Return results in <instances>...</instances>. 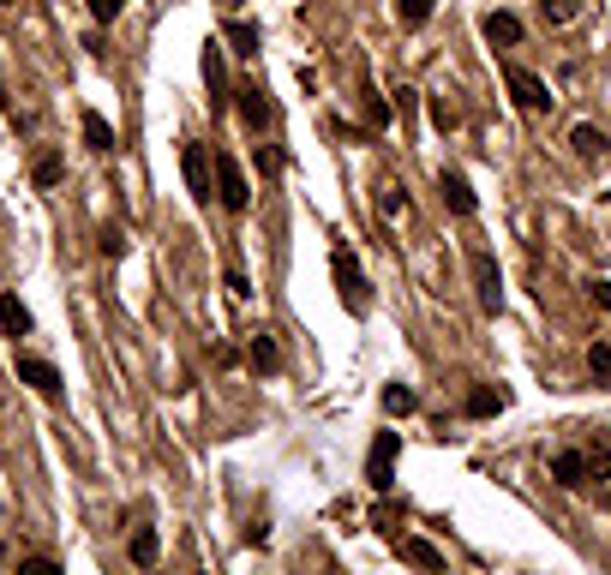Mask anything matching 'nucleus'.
Returning <instances> with one entry per match:
<instances>
[{
    "mask_svg": "<svg viewBox=\"0 0 611 575\" xmlns=\"http://www.w3.org/2000/svg\"><path fill=\"white\" fill-rule=\"evenodd\" d=\"M396 456H402V432H378L372 456H366V486L378 498H390V486H396Z\"/></svg>",
    "mask_w": 611,
    "mask_h": 575,
    "instance_id": "7ed1b4c3",
    "label": "nucleus"
},
{
    "mask_svg": "<svg viewBox=\"0 0 611 575\" xmlns=\"http://www.w3.org/2000/svg\"><path fill=\"white\" fill-rule=\"evenodd\" d=\"M180 168H186V186H192V198L198 204H210V156H204V144H180Z\"/></svg>",
    "mask_w": 611,
    "mask_h": 575,
    "instance_id": "0eeeda50",
    "label": "nucleus"
},
{
    "mask_svg": "<svg viewBox=\"0 0 611 575\" xmlns=\"http://www.w3.org/2000/svg\"><path fill=\"white\" fill-rule=\"evenodd\" d=\"M204 84H210V102L222 108V102H228V96H222V90H228V84H222V42L204 48Z\"/></svg>",
    "mask_w": 611,
    "mask_h": 575,
    "instance_id": "6ab92c4d",
    "label": "nucleus"
},
{
    "mask_svg": "<svg viewBox=\"0 0 611 575\" xmlns=\"http://www.w3.org/2000/svg\"><path fill=\"white\" fill-rule=\"evenodd\" d=\"M504 84H510V96H516L522 114H546V108H552V90H546L540 72H528V66H504Z\"/></svg>",
    "mask_w": 611,
    "mask_h": 575,
    "instance_id": "20e7f679",
    "label": "nucleus"
},
{
    "mask_svg": "<svg viewBox=\"0 0 611 575\" xmlns=\"http://www.w3.org/2000/svg\"><path fill=\"white\" fill-rule=\"evenodd\" d=\"M0 6H12V0H0Z\"/></svg>",
    "mask_w": 611,
    "mask_h": 575,
    "instance_id": "4c0bfd02",
    "label": "nucleus"
},
{
    "mask_svg": "<svg viewBox=\"0 0 611 575\" xmlns=\"http://www.w3.org/2000/svg\"><path fill=\"white\" fill-rule=\"evenodd\" d=\"M0 330L18 342V336H30V306L18 300V294H0Z\"/></svg>",
    "mask_w": 611,
    "mask_h": 575,
    "instance_id": "dca6fc26",
    "label": "nucleus"
},
{
    "mask_svg": "<svg viewBox=\"0 0 611 575\" xmlns=\"http://www.w3.org/2000/svg\"><path fill=\"white\" fill-rule=\"evenodd\" d=\"M588 372L611 384V348H606V342H594V348H588Z\"/></svg>",
    "mask_w": 611,
    "mask_h": 575,
    "instance_id": "c85d7f7f",
    "label": "nucleus"
},
{
    "mask_svg": "<svg viewBox=\"0 0 611 575\" xmlns=\"http://www.w3.org/2000/svg\"><path fill=\"white\" fill-rule=\"evenodd\" d=\"M126 552H132V564H138V570H150V564H156V552H162V546H156V534H150V528H138V534H132V546H126Z\"/></svg>",
    "mask_w": 611,
    "mask_h": 575,
    "instance_id": "5701e85b",
    "label": "nucleus"
},
{
    "mask_svg": "<svg viewBox=\"0 0 611 575\" xmlns=\"http://www.w3.org/2000/svg\"><path fill=\"white\" fill-rule=\"evenodd\" d=\"M234 102H240V120H246L252 132H264V126H270V114H276V108H270V96H264V84H240V90H234Z\"/></svg>",
    "mask_w": 611,
    "mask_h": 575,
    "instance_id": "1a4fd4ad",
    "label": "nucleus"
},
{
    "mask_svg": "<svg viewBox=\"0 0 611 575\" xmlns=\"http://www.w3.org/2000/svg\"><path fill=\"white\" fill-rule=\"evenodd\" d=\"M30 180H36V186L48 192V186H60V180H66V162H60V156H36V168H30Z\"/></svg>",
    "mask_w": 611,
    "mask_h": 575,
    "instance_id": "4be33fe9",
    "label": "nucleus"
},
{
    "mask_svg": "<svg viewBox=\"0 0 611 575\" xmlns=\"http://www.w3.org/2000/svg\"><path fill=\"white\" fill-rule=\"evenodd\" d=\"M414 408H420V396H414L408 384H384V414H390V420H408Z\"/></svg>",
    "mask_w": 611,
    "mask_h": 575,
    "instance_id": "aec40b11",
    "label": "nucleus"
},
{
    "mask_svg": "<svg viewBox=\"0 0 611 575\" xmlns=\"http://www.w3.org/2000/svg\"><path fill=\"white\" fill-rule=\"evenodd\" d=\"M222 282H228V294H234V300H246V294H252V282H246V270H240V264H228V276H222Z\"/></svg>",
    "mask_w": 611,
    "mask_h": 575,
    "instance_id": "473e14b6",
    "label": "nucleus"
},
{
    "mask_svg": "<svg viewBox=\"0 0 611 575\" xmlns=\"http://www.w3.org/2000/svg\"><path fill=\"white\" fill-rule=\"evenodd\" d=\"M390 102H396V114H402V120H408V114H414V108H420V90H408V84H402V90H390Z\"/></svg>",
    "mask_w": 611,
    "mask_h": 575,
    "instance_id": "2f4dec72",
    "label": "nucleus"
},
{
    "mask_svg": "<svg viewBox=\"0 0 611 575\" xmlns=\"http://www.w3.org/2000/svg\"><path fill=\"white\" fill-rule=\"evenodd\" d=\"M18 570L24 575H54L60 564H54V558H18Z\"/></svg>",
    "mask_w": 611,
    "mask_h": 575,
    "instance_id": "72a5a7b5",
    "label": "nucleus"
},
{
    "mask_svg": "<svg viewBox=\"0 0 611 575\" xmlns=\"http://www.w3.org/2000/svg\"><path fill=\"white\" fill-rule=\"evenodd\" d=\"M360 114H366V132H390V120H396V102H390L384 90H366Z\"/></svg>",
    "mask_w": 611,
    "mask_h": 575,
    "instance_id": "4468645a",
    "label": "nucleus"
},
{
    "mask_svg": "<svg viewBox=\"0 0 611 575\" xmlns=\"http://www.w3.org/2000/svg\"><path fill=\"white\" fill-rule=\"evenodd\" d=\"M402 558L420 564V570H444V552H438L432 540H402Z\"/></svg>",
    "mask_w": 611,
    "mask_h": 575,
    "instance_id": "412c9836",
    "label": "nucleus"
},
{
    "mask_svg": "<svg viewBox=\"0 0 611 575\" xmlns=\"http://www.w3.org/2000/svg\"><path fill=\"white\" fill-rule=\"evenodd\" d=\"M78 132H84V144H90L96 156H108V150H114V126H108L96 108H84V114H78Z\"/></svg>",
    "mask_w": 611,
    "mask_h": 575,
    "instance_id": "f8f14e48",
    "label": "nucleus"
},
{
    "mask_svg": "<svg viewBox=\"0 0 611 575\" xmlns=\"http://www.w3.org/2000/svg\"><path fill=\"white\" fill-rule=\"evenodd\" d=\"M120 12H126V0H90V18H96V24H114Z\"/></svg>",
    "mask_w": 611,
    "mask_h": 575,
    "instance_id": "7c9ffc66",
    "label": "nucleus"
},
{
    "mask_svg": "<svg viewBox=\"0 0 611 575\" xmlns=\"http://www.w3.org/2000/svg\"><path fill=\"white\" fill-rule=\"evenodd\" d=\"M588 480H611V444H594V450H588Z\"/></svg>",
    "mask_w": 611,
    "mask_h": 575,
    "instance_id": "cd10ccee",
    "label": "nucleus"
},
{
    "mask_svg": "<svg viewBox=\"0 0 611 575\" xmlns=\"http://www.w3.org/2000/svg\"><path fill=\"white\" fill-rule=\"evenodd\" d=\"M468 270H474L480 312H498V306H504V270H498V258H492V252H474V258H468Z\"/></svg>",
    "mask_w": 611,
    "mask_h": 575,
    "instance_id": "39448f33",
    "label": "nucleus"
},
{
    "mask_svg": "<svg viewBox=\"0 0 611 575\" xmlns=\"http://www.w3.org/2000/svg\"><path fill=\"white\" fill-rule=\"evenodd\" d=\"M546 12H552V18H570V12H576V0H546Z\"/></svg>",
    "mask_w": 611,
    "mask_h": 575,
    "instance_id": "c9c22d12",
    "label": "nucleus"
},
{
    "mask_svg": "<svg viewBox=\"0 0 611 575\" xmlns=\"http://www.w3.org/2000/svg\"><path fill=\"white\" fill-rule=\"evenodd\" d=\"M570 150H576L582 162H600V156H606V150H611V138H606V132H600V126H588V120H582V126L570 132Z\"/></svg>",
    "mask_w": 611,
    "mask_h": 575,
    "instance_id": "ddd939ff",
    "label": "nucleus"
},
{
    "mask_svg": "<svg viewBox=\"0 0 611 575\" xmlns=\"http://www.w3.org/2000/svg\"><path fill=\"white\" fill-rule=\"evenodd\" d=\"M504 408H510V396L492 390V384H480V390L468 396V414H474V420H492V414H504Z\"/></svg>",
    "mask_w": 611,
    "mask_h": 575,
    "instance_id": "a211bd4d",
    "label": "nucleus"
},
{
    "mask_svg": "<svg viewBox=\"0 0 611 575\" xmlns=\"http://www.w3.org/2000/svg\"><path fill=\"white\" fill-rule=\"evenodd\" d=\"M216 204L222 210H252V180H246V168L228 156V150H216Z\"/></svg>",
    "mask_w": 611,
    "mask_h": 575,
    "instance_id": "f03ea898",
    "label": "nucleus"
},
{
    "mask_svg": "<svg viewBox=\"0 0 611 575\" xmlns=\"http://www.w3.org/2000/svg\"><path fill=\"white\" fill-rule=\"evenodd\" d=\"M246 366H252V372H276V366H282V348H276V336H270V330H258V336H252Z\"/></svg>",
    "mask_w": 611,
    "mask_h": 575,
    "instance_id": "2eb2a0df",
    "label": "nucleus"
},
{
    "mask_svg": "<svg viewBox=\"0 0 611 575\" xmlns=\"http://www.w3.org/2000/svg\"><path fill=\"white\" fill-rule=\"evenodd\" d=\"M330 276H336V294H342L348 312H366V306H372V282H366V270H360V258H354L348 246L330 252Z\"/></svg>",
    "mask_w": 611,
    "mask_h": 575,
    "instance_id": "f257e3e1",
    "label": "nucleus"
},
{
    "mask_svg": "<svg viewBox=\"0 0 611 575\" xmlns=\"http://www.w3.org/2000/svg\"><path fill=\"white\" fill-rule=\"evenodd\" d=\"M552 480H558L564 492H582V486H588V450H558V456H552Z\"/></svg>",
    "mask_w": 611,
    "mask_h": 575,
    "instance_id": "9d476101",
    "label": "nucleus"
},
{
    "mask_svg": "<svg viewBox=\"0 0 611 575\" xmlns=\"http://www.w3.org/2000/svg\"><path fill=\"white\" fill-rule=\"evenodd\" d=\"M216 6H222V12H240V6H246V0H216Z\"/></svg>",
    "mask_w": 611,
    "mask_h": 575,
    "instance_id": "e433bc0d",
    "label": "nucleus"
},
{
    "mask_svg": "<svg viewBox=\"0 0 611 575\" xmlns=\"http://www.w3.org/2000/svg\"><path fill=\"white\" fill-rule=\"evenodd\" d=\"M222 42H228V54H258V24L228 18V24H222Z\"/></svg>",
    "mask_w": 611,
    "mask_h": 575,
    "instance_id": "f3484780",
    "label": "nucleus"
},
{
    "mask_svg": "<svg viewBox=\"0 0 611 575\" xmlns=\"http://www.w3.org/2000/svg\"><path fill=\"white\" fill-rule=\"evenodd\" d=\"M480 36H486L492 48H516V42H522V18H516V12H486V18H480Z\"/></svg>",
    "mask_w": 611,
    "mask_h": 575,
    "instance_id": "9b49d317",
    "label": "nucleus"
},
{
    "mask_svg": "<svg viewBox=\"0 0 611 575\" xmlns=\"http://www.w3.org/2000/svg\"><path fill=\"white\" fill-rule=\"evenodd\" d=\"M18 384H30L36 396H60V372H54V360H42V354H18Z\"/></svg>",
    "mask_w": 611,
    "mask_h": 575,
    "instance_id": "423d86ee",
    "label": "nucleus"
},
{
    "mask_svg": "<svg viewBox=\"0 0 611 575\" xmlns=\"http://www.w3.org/2000/svg\"><path fill=\"white\" fill-rule=\"evenodd\" d=\"M426 114H432V126H438V132H444V138H450V132H456V126H462V114H456V108H450V102H444V96H432V102H426Z\"/></svg>",
    "mask_w": 611,
    "mask_h": 575,
    "instance_id": "b1692460",
    "label": "nucleus"
},
{
    "mask_svg": "<svg viewBox=\"0 0 611 575\" xmlns=\"http://www.w3.org/2000/svg\"><path fill=\"white\" fill-rule=\"evenodd\" d=\"M588 294H594V300H600V306L611 312V282H588Z\"/></svg>",
    "mask_w": 611,
    "mask_h": 575,
    "instance_id": "f704fd0d",
    "label": "nucleus"
},
{
    "mask_svg": "<svg viewBox=\"0 0 611 575\" xmlns=\"http://www.w3.org/2000/svg\"><path fill=\"white\" fill-rule=\"evenodd\" d=\"M438 192H444V204H450V216H474V210H480V198H474V186H468V174H456V168H444V174H438Z\"/></svg>",
    "mask_w": 611,
    "mask_h": 575,
    "instance_id": "6e6552de",
    "label": "nucleus"
},
{
    "mask_svg": "<svg viewBox=\"0 0 611 575\" xmlns=\"http://www.w3.org/2000/svg\"><path fill=\"white\" fill-rule=\"evenodd\" d=\"M378 216H384V222H396V216H408V198H402L396 186H384V192H378Z\"/></svg>",
    "mask_w": 611,
    "mask_h": 575,
    "instance_id": "a878e982",
    "label": "nucleus"
},
{
    "mask_svg": "<svg viewBox=\"0 0 611 575\" xmlns=\"http://www.w3.org/2000/svg\"><path fill=\"white\" fill-rule=\"evenodd\" d=\"M258 174H264V180H276V174H282V150L258 144Z\"/></svg>",
    "mask_w": 611,
    "mask_h": 575,
    "instance_id": "c756f323",
    "label": "nucleus"
},
{
    "mask_svg": "<svg viewBox=\"0 0 611 575\" xmlns=\"http://www.w3.org/2000/svg\"><path fill=\"white\" fill-rule=\"evenodd\" d=\"M96 252H102V258H126V228H102Z\"/></svg>",
    "mask_w": 611,
    "mask_h": 575,
    "instance_id": "bb28decb",
    "label": "nucleus"
},
{
    "mask_svg": "<svg viewBox=\"0 0 611 575\" xmlns=\"http://www.w3.org/2000/svg\"><path fill=\"white\" fill-rule=\"evenodd\" d=\"M396 18H402L408 30H420V24L432 18V0H396Z\"/></svg>",
    "mask_w": 611,
    "mask_h": 575,
    "instance_id": "393cba45",
    "label": "nucleus"
}]
</instances>
